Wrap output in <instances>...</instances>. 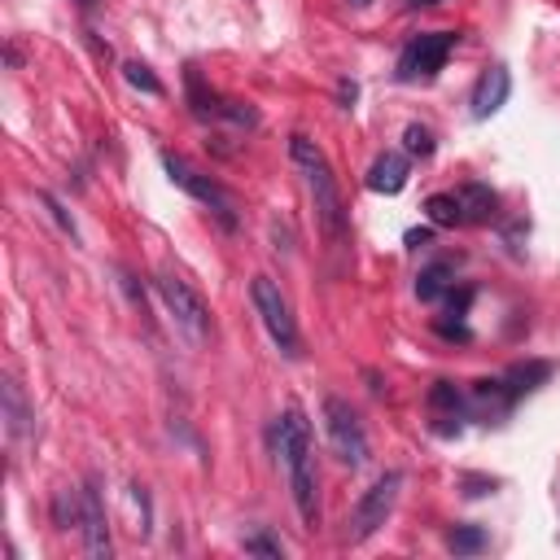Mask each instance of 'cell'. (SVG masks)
<instances>
[{"mask_svg": "<svg viewBox=\"0 0 560 560\" xmlns=\"http://www.w3.org/2000/svg\"><path fill=\"white\" fill-rule=\"evenodd\" d=\"M52 516H57L61 529L79 525V490H57V499H52Z\"/></svg>", "mask_w": 560, "mask_h": 560, "instance_id": "17", "label": "cell"}, {"mask_svg": "<svg viewBox=\"0 0 560 560\" xmlns=\"http://www.w3.org/2000/svg\"><path fill=\"white\" fill-rule=\"evenodd\" d=\"M162 166H166V175H171V184L175 188H184L188 197H197L201 206H210L219 219H223V228H232L236 223V197L214 179V175H206V171H197L192 162H184L179 153H162Z\"/></svg>", "mask_w": 560, "mask_h": 560, "instance_id": "4", "label": "cell"}, {"mask_svg": "<svg viewBox=\"0 0 560 560\" xmlns=\"http://www.w3.org/2000/svg\"><path fill=\"white\" fill-rule=\"evenodd\" d=\"M451 276H455V271H451L446 262L424 267V271H420V280H416V298H420V302H438V298L451 289Z\"/></svg>", "mask_w": 560, "mask_h": 560, "instance_id": "14", "label": "cell"}, {"mask_svg": "<svg viewBox=\"0 0 560 560\" xmlns=\"http://www.w3.org/2000/svg\"><path fill=\"white\" fill-rule=\"evenodd\" d=\"M486 547V534L477 525H455L451 529V551H481Z\"/></svg>", "mask_w": 560, "mask_h": 560, "instance_id": "19", "label": "cell"}, {"mask_svg": "<svg viewBox=\"0 0 560 560\" xmlns=\"http://www.w3.org/2000/svg\"><path fill=\"white\" fill-rule=\"evenodd\" d=\"M276 451H280V464L289 472V490H293V503H298V516L306 529L319 525V486H315V446H311V424L298 407H289L276 424Z\"/></svg>", "mask_w": 560, "mask_h": 560, "instance_id": "1", "label": "cell"}, {"mask_svg": "<svg viewBox=\"0 0 560 560\" xmlns=\"http://www.w3.org/2000/svg\"><path fill=\"white\" fill-rule=\"evenodd\" d=\"M26 424H31V411L22 402V389H18V381H4V429H9V438L18 442L26 433Z\"/></svg>", "mask_w": 560, "mask_h": 560, "instance_id": "13", "label": "cell"}, {"mask_svg": "<svg viewBox=\"0 0 560 560\" xmlns=\"http://www.w3.org/2000/svg\"><path fill=\"white\" fill-rule=\"evenodd\" d=\"M451 48H455V35L451 31H424V35H416L398 52V79H407V83L411 79H433L446 66Z\"/></svg>", "mask_w": 560, "mask_h": 560, "instance_id": "8", "label": "cell"}, {"mask_svg": "<svg viewBox=\"0 0 560 560\" xmlns=\"http://www.w3.org/2000/svg\"><path fill=\"white\" fill-rule=\"evenodd\" d=\"M359 4H368V0H359Z\"/></svg>", "mask_w": 560, "mask_h": 560, "instance_id": "23", "label": "cell"}, {"mask_svg": "<svg viewBox=\"0 0 560 560\" xmlns=\"http://www.w3.org/2000/svg\"><path fill=\"white\" fill-rule=\"evenodd\" d=\"M158 293H162V302H166L175 328H179L192 346H206V341H210V311H206L201 293H197L184 276H175V271H162V276H158Z\"/></svg>", "mask_w": 560, "mask_h": 560, "instance_id": "3", "label": "cell"}, {"mask_svg": "<svg viewBox=\"0 0 560 560\" xmlns=\"http://www.w3.org/2000/svg\"><path fill=\"white\" fill-rule=\"evenodd\" d=\"M420 4H438V0H420Z\"/></svg>", "mask_w": 560, "mask_h": 560, "instance_id": "22", "label": "cell"}, {"mask_svg": "<svg viewBox=\"0 0 560 560\" xmlns=\"http://www.w3.org/2000/svg\"><path fill=\"white\" fill-rule=\"evenodd\" d=\"M508 92H512V74H508V66H486L481 74H477V83H472V118H490V114H499L503 109V101H508Z\"/></svg>", "mask_w": 560, "mask_h": 560, "instance_id": "10", "label": "cell"}, {"mask_svg": "<svg viewBox=\"0 0 560 560\" xmlns=\"http://www.w3.org/2000/svg\"><path fill=\"white\" fill-rule=\"evenodd\" d=\"M249 298H254V311H258L267 337L280 346V354H298L302 350V337H298V324H293V311H289L280 284L271 276H254L249 280Z\"/></svg>", "mask_w": 560, "mask_h": 560, "instance_id": "5", "label": "cell"}, {"mask_svg": "<svg viewBox=\"0 0 560 560\" xmlns=\"http://www.w3.org/2000/svg\"><path fill=\"white\" fill-rule=\"evenodd\" d=\"M402 144H407L411 158H429V153H433V131L420 127V122H411V127L402 131Z\"/></svg>", "mask_w": 560, "mask_h": 560, "instance_id": "18", "label": "cell"}, {"mask_svg": "<svg viewBox=\"0 0 560 560\" xmlns=\"http://www.w3.org/2000/svg\"><path fill=\"white\" fill-rule=\"evenodd\" d=\"M455 201H459L464 223H486V219H494V210H499V192L486 188V184H464V188H455Z\"/></svg>", "mask_w": 560, "mask_h": 560, "instance_id": "12", "label": "cell"}, {"mask_svg": "<svg viewBox=\"0 0 560 560\" xmlns=\"http://www.w3.org/2000/svg\"><path fill=\"white\" fill-rule=\"evenodd\" d=\"M79 529H83V551H88V556H96V560H101V556L109 560L114 542H109L105 508H101V494H96V486H92V481L79 490Z\"/></svg>", "mask_w": 560, "mask_h": 560, "instance_id": "9", "label": "cell"}, {"mask_svg": "<svg viewBox=\"0 0 560 560\" xmlns=\"http://www.w3.org/2000/svg\"><path fill=\"white\" fill-rule=\"evenodd\" d=\"M398 490H402V472H381V477H376V481L363 490V499L354 503L346 538H350V542L372 538V534H376V529L389 521V512H394V503H398Z\"/></svg>", "mask_w": 560, "mask_h": 560, "instance_id": "6", "label": "cell"}, {"mask_svg": "<svg viewBox=\"0 0 560 560\" xmlns=\"http://www.w3.org/2000/svg\"><path fill=\"white\" fill-rule=\"evenodd\" d=\"M39 201H44V206H48V214H52V219H57V223H61V228H66V232L79 241V228H74V219H70V214H66V210L52 201V192H39Z\"/></svg>", "mask_w": 560, "mask_h": 560, "instance_id": "21", "label": "cell"}, {"mask_svg": "<svg viewBox=\"0 0 560 560\" xmlns=\"http://www.w3.org/2000/svg\"><path fill=\"white\" fill-rule=\"evenodd\" d=\"M245 551H254V556H271V560H280V556H284V547H280L276 538H267V534L245 538Z\"/></svg>", "mask_w": 560, "mask_h": 560, "instance_id": "20", "label": "cell"}, {"mask_svg": "<svg viewBox=\"0 0 560 560\" xmlns=\"http://www.w3.org/2000/svg\"><path fill=\"white\" fill-rule=\"evenodd\" d=\"M407 175H411V162H407L402 153H381V158L372 162V171H368V188L394 197V192L407 188Z\"/></svg>", "mask_w": 560, "mask_h": 560, "instance_id": "11", "label": "cell"}, {"mask_svg": "<svg viewBox=\"0 0 560 560\" xmlns=\"http://www.w3.org/2000/svg\"><path fill=\"white\" fill-rule=\"evenodd\" d=\"M289 158H293V162L302 166V175H306V192H311L319 232H324L332 245H341V241H346V206H341V188H337V175H332L324 149H319L315 140H306V136H293V140H289Z\"/></svg>", "mask_w": 560, "mask_h": 560, "instance_id": "2", "label": "cell"}, {"mask_svg": "<svg viewBox=\"0 0 560 560\" xmlns=\"http://www.w3.org/2000/svg\"><path fill=\"white\" fill-rule=\"evenodd\" d=\"M424 214H429V223H438V228H455V223H464L455 192H433V197L424 201Z\"/></svg>", "mask_w": 560, "mask_h": 560, "instance_id": "15", "label": "cell"}, {"mask_svg": "<svg viewBox=\"0 0 560 560\" xmlns=\"http://www.w3.org/2000/svg\"><path fill=\"white\" fill-rule=\"evenodd\" d=\"M324 433H328V446L341 464H350V468L368 464V433H363L359 416L350 411V402L324 398Z\"/></svg>", "mask_w": 560, "mask_h": 560, "instance_id": "7", "label": "cell"}, {"mask_svg": "<svg viewBox=\"0 0 560 560\" xmlns=\"http://www.w3.org/2000/svg\"><path fill=\"white\" fill-rule=\"evenodd\" d=\"M122 79H127L131 88H140V92H149V96H162V83L153 79V70H149L144 61H127V66H122Z\"/></svg>", "mask_w": 560, "mask_h": 560, "instance_id": "16", "label": "cell"}]
</instances>
